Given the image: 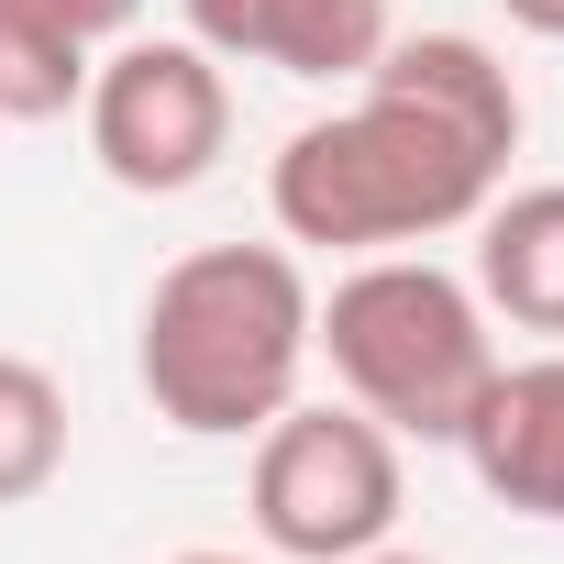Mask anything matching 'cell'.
<instances>
[{"instance_id":"obj_1","label":"cell","mask_w":564,"mask_h":564,"mask_svg":"<svg viewBox=\"0 0 564 564\" xmlns=\"http://www.w3.org/2000/svg\"><path fill=\"white\" fill-rule=\"evenodd\" d=\"M520 155V78L476 34H388L344 111L300 122L265 166V210L322 254H399L465 232Z\"/></svg>"},{"instance_id":"obj_2","label":"cell","mask_w":564,"mask_h":564,"mask_svg":"<svg viewBox=\"0 0 564 564\" xmlns=\"http://www.w3.org/2000/svg\"><path fill=\"white\" fill-rule=\"evenodd\" d=\"M311 276L289 243H188L133 322V377L166 432L243 443L311 377Z\"/></svg>"},{"instance_id":"obj_3","label":"cell","mask_w":564,"mask_h":564,"mask_svg":"<svg viewBox=\"0 0 564 564\" xmlns=\"http://www.w3.org/2000/svg\"><path fill=\"white\" fill-rule=\"evenodd\" d=\"M311 355H333L344 399L388 421L399 443H454L476 388L498 377V322L476 300V276L399 243V254H355L311 300Z\"/></svg>"},{"instance_id":"obj_4","label":"cell","mask_w":564,"mask_h":564,"mask_svg":"<svg viewBox=\"0 0 564 564\" xmlns=\"http://www.w3.org/2000/svg\"><path fill=\"white\" fill-rule=\"evenodd\" d=\"M254 531L276 564H344V553H377L399 531V432L366 421L355 399H289L265 432H254Z\"/></svg>"},{"instance_id":"obj_5","label":"cell","mask_w":564,"mask_h":564,"mask_svg":"<svg viewBox=\"0 0 564 564\" xmlns=\"http://www.w3.org/2000/svg\"><path fill=\"white\" fill-rule=\"evenodd\" d=\"M78 122H89V155H100L111 188L177 199V188H199V177L221 166V144H232V78H221V56H210L199 34H122V45L89 67Z\"/></svg>"},{"instance_id":"obj_6","label":"cell","mask_w":564,"mask_h":564,"mask_svg":"<svg viewBox=\"0 0 564 564\" xmlns=\"http://www.w3.org/2000/svg\"><path fill=\"white\" fill-rule=\"evenodd\" d=\"M454 454L476 465V487L520 520L564 531V355H498V377L476 388Z\"/></svg>"},{"instance_id":"obj_7","label":"cell","mask_w":564,"mask_h":564,"mask_svg":"<svg viewBox=\"0 0 564 564\" xmlns=\"http://www.w3.org/2000/svg\"><path fill=\"white\" fill-rule=\"evenodd\" d=\"M210 56L276 67V78H366L388 45V0H177Z\"/></svg>"},{"instance_id":"obj_8","label":"cell","mask_w":564,"mask_h":564,"mask_svg":"<svg viewBox=\"0 0 564 564\" xmlns=\"http://www.w3.org/2000/svg\"><path fill=\"white\" fill-rule=\"evenodd\" d=\"M476 300H487V322L564 344V177L498 188L476 210Z\"/></svg>"},{"instance_id":"obj_9","label":"cell","mask_w":564,"mask_h":564,"mask_svg":"<svg viewBox=\"0 0 564 564\" xmlns=\"http://www.w3.org/2000/svg\"><path fill=\"white\" fill-rule=\"evenodd\" d=\"M78 100H89V45L34 0H0V122H67Z\"/></svg>"},{"instance_id":"obj_10","label":"cell","mask_w":564,"mask_h":564,"mask_svg":"<svg viewBox=\"0 0 564 564\" xmlns=\"http://www.w3.org/2000/svg\"><path fill=\"white\" fill-rule=\"evenodd\" d=\"M67 476V388L34 355H0V509H23Z\"/></svg>"},{"instance_id":"obj_11","label":"cell","mask_w":564,"mask_h":564,"mask_svg":"<svg viewBox=\"0 0 564 564\" xmlns=\"http://www.w3.org/2000/svg\"><path fill=\"white\" fill-rule=\"evenodd\" d=\"M34 12H56L78 45H122V34L144 23V0H34Z\"/></svg>"},{"instance_id":"obj_12","label":"cell","mask_w":564,"mask_h":564,"mask_svg":"<svg viewBox=\"0 0 564 564\" xmlns=\"http://www.w3.org/2000/svg\"><path fill=\"white\" fill-rule=\"evenodd\" d=\"M498 12H509L520 34H542V45H564V0H498Z\"/></svg>"},{"instance_id":"obj_13","label":"cell","mask_w":564,"mask_h":564,"mask_svg":"<svg viewBox=\"0 0 564 564\" xmlns=\"http://www.w3.org/2000/svg\"><path fill=\"white\" fill-rule=\"evenodd\" d=\"M344 564H432V553H399V542H377V553H344Z\"/></svg>"},{"instance_id":"obj_14","label":"cell","mask_w":564,"mask_h":564,"mask_svg":"<svg viewBox=\"0 0 564 564\" xmlns=\"http://www.w3.org/2000/svg\"><path fill=\"white\" fill-rule=\"evenodd\" d=\"M166 564H254V553H166Z\"/></svg>"}]
</instances>
